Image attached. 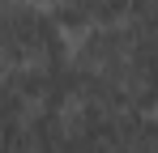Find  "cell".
<instances>
[{"label": "cell", "instance_id": "7a4b0ae2", "mask_svg": "<svg viewBox=\"0 0 158 153\" xmlns=\"http://www.w3.org/2000/svg\"><path fill=\"white\" fill-rule=\"evenodd\" d=\"M0 4H9V0H0Z\"/></svg>", "mask_w": 158, "mask_h": 153}, {"label": "cell", "instance_id": "6da1fadb", "mask_svg": "<svg viewBox=\"0 0 158 153\" xmlns=\"http://www.w3.org/2000/svg\"><path fill=\"white\" fill-rule=\"evenodd\" d=\"M69 55V38L60 34L47 9L9 0L0 4V64L4 68H34Z\"/></svg>", "mask_w": 158, "mask_h": 153}]
</instances>
